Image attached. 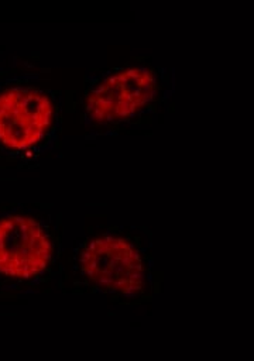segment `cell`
Listing matches in <instances>:
<instances>
[{"mask_svg":"<svg viewBox=\"0 0 254 361\" xmlns=\"http://www.w3.org/2000/svg\"><path fill=\"white\" fill-rule=\"evenodd\" d=\"M167 73L164 69L134 65L92 79L83 99L85 124L109 128L134 123L165 100L169 90Z\"/></svg>","mask_w":254,"mask_h":361,"instance_id":"2","label":"cell"},{"mask_svg":"<svg viewBox=\"0 0 254 361\" xmlns=\"http://www.w3.org/2000/svg\"><path fill=\"white\" fill-rule=\"evenodd\" d=\"M73 269L95 293L133 302L151 290L154 259L148 234L137 227H106L85 237Z\"/></svg>","mask_w":254,"mask_h":361,"instance_id":"1","label":"cell"},{"mask_svg":"<svg viewBox=\"0 0 254 361\" xmlns=\"http://www.w3.org/2000/svg\"><path fill=\"white\" fill-rule=\"evenodd\" d=\"M54 238L37 217L23 213L0 217V276L30 281L49 267Z\"/></svg>","mask_w":254,"mask_h":361,"instance_id":"3","label":"cell"},{"mask_svg":"<svg viewBox=\"0 0 254 361\" xmlns=\"http://www.w3.org/2000/svg\"><path fill=\"white\" fill-rule=\"evenodd\" d=\"M55 123L51 96L34 86H11L0 92V145L28 151L38 145Z\"/></svg>","mask_w":254,"mask_h":361,"instance_id":"4","label":"cell"}]
</instances>
